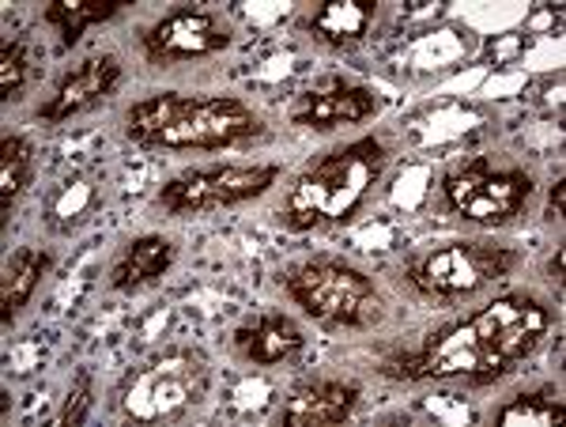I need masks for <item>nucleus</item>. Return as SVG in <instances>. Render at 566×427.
<instances>
[{
    "label": "nucleus",
    "instance_id": "1",
    "mask_svg": "<svg viewBox=\"0 0 566 427\" xmlns=\"http://www.w3.org/2000/svg\"><path fill=\"white\" fill-rule=\"evenodd\" d=\"M552 333V314L528 295H502L469 322L431 333L416 352L386 363L400 378H464L472 386L495 383L525 363Z\"/></svg>",
    "mask_w": 566,
    "mask_h": 427
},
{
    "label": "nucleus",
    "instance_id": "2",
    "mask_svg": "<svg viewBox=\"0 0 566 427\" xmlns=\"http://www.w3.org/2000/svg\"><path fill=\"white\" fill-rule=\"evenodd\" d=\"M381 170H386V144L374 136L325 152L291 181L287 201H283V223L295 231H314V227L355 220L370 189L378 186Z\"/></svg>",
    "mask_w": 566,
    "mask_h": 427
},
{
    "label": "nucleus",
    "instance_id": "3",
    "mask_svg": "<svg viewBox=\"0 0 566 427\" xmlns=\"http://www.w3.org/2000/svg\"><path fill=\"white\" fill-rule=\"evenodd\" d=\"M212 367L197 348H159L140 360L117 386V408L125 420L136 424H167L186 416L205 402Z\"/></svg>",
    "mask_w": 566,
    "mask_h": 427
},
{
    "label": "nucleus",
    "instance_id": "4",
    "mask_svg": "<svg viewBox=\"0 0 566 427\" xmlns=\"http://www.w3.org/2000/svg\"><path fill=\"white\" fill-rule=\"evenodd\" d=\"M280 284L317 322L363 330L378 317V292H374L370 277L340 265V261H306V265L283 272Z\"/></svg>",
    "mask_w": 566,
    "mask_h": 427
},
{
    "label": "nucleus",
    "instance_id": "5",
    "mask_svg": "<svg viewBox=\"0 0 566 427\" xmlns=\"http://www.w3.org/2000/svg\"><path fill=\"white\" fill-rule=\"evenodd\" d=\"M528 197L533 178L522 167H491L488 159H472L442 178V208L464 223L502 227L522 212Z\"/></svg>",
    "mask_w": 566,
    "mask_h": 427
},
{
    "label": "nucleus",
    "instance_id": "6",
    "mask_svg": "<svg viewBox=\"0 0 566 427\" xmlns=\"http://www.w3.org/2000/svg\"><path fill=\"white\" fill-rule=\"evenodd\" d=\"M517 265L514 250L480 247V242H450L442 250H431L408 265V280L431 299H464L480 288L495 284Z\"/></svg>",
    "mask_w": 566,
    "mask_h": 427
},
{
    "label": "nucleus",
    "instance_id": "7",
    "mask_svg": "<svg viewBox=\"0 0 566 427\" xmlns=\"http://www.w3.org/2000/svg\"><path fill=\"white\" fill-rule=\"evenodd\" d=\"M280 178V167L261 163V167H200L186 175L170 178L159 194V208L170 216H193V212H216V208H231L253 197L269 194V186Z\"/></svg>",
    "mask_w": 566,
    "mask_h": 427
},
{
    "label": "nucleus",
    "instance_id": "8",
    "mask_svg": "<svg viewBox=\"0 0 566 427\" xmlns=\"http://www.w3.org/2000/svg\"><path fill=\"white\" fill-rule=\"evenodd\" d=\"M261 133V117L242 98H189L178 122L155 136L151 148H231Z\"/></svg>",
    "mask_w": 566,
    "mask_h": 427
},
{
    "label": "nucleus",
    "instance_id": "9",
    "mask_svg": "<svg viewBox=\"0 0 566 427\" xmlns=\"http://www.w3.org/2000/svg\"><path fill=\"white\" fill-rule=\"evenodd\" d=\"M231 45V27L205 8H181L167 20L144 31V53L155 65H178V61H200Z\"/></svg>",
    "mask_w": 566,
    "mask_h": 427
},
{
    "label": "nucleus",
    "instance_id": "10",
    "mask_svg": "<svg viewBox=\"0 0 566 427\" xmlns=\"http://www.w3.org/2000/svg\"><path fill=\"white\" fill-rule=\"evenodd\" d=\"M378 95L370 87L359 84H344V80H322L310 91L295 98L291 106V122L306 125V129L328 133L336 125H355V122H367V117L378 114Z\"/></svg>",
    "mask_w": 566,
    "mask_h": 427
},
{
    "label": "nucleus",
    "instance_id": "11",
    "mask_svg": "<svg viewBox=\"0 0 566 427\" xmlns=\"http://www.w3.org/2000/svg\"><path fill=\"white\" fill-rule=\"evenodd\" d=\"M122 84V65H117V58H87L80 69H72L61 76V84L53 87V95L45 98L39 106V117L50 125L57 122H69V117L91 111V106H98L103 98Z\"/></svg>",
    "mask_w": 566,
    "mask_h": 427
},
{
    "label": "nucleus",
    "instance_id": "12",
    "mask_svg": "<svg viewBox=\"0 0 566 427\" xmlns=\"http://www.w3.org/2000/svg\"><path fill=\"white\" fill-rule=\"evenodd\" d=\"M359 405V386L355 383H328V378H317V383L298 386L295 394L283 405V424L295 427H325V424H340L348 420Z\"/></svg>",
    "mask_w": 566,
    "mask_h": 427
},
{
    "label": "nucleus",
    "instance_id": "13",
    "mask_svg": "<svg viewBox=\"0 0 566 427\" xmlns=\"http://www.w3.org/2000/svg\"><path fill=\"white\" fill-rule=\"evenodd\" d=\"M303 330L298 322H291L287 314H261L258 322L242 325L234 333V348L245 363H258V367H276V363H287L303 352Z\"/></svg>",
    "mask_w": 566,
    "mask_h": 427
},
{
    "label": "nucleus",
    "instance_id": "14",
    "mask_svg": "<svg viewBox=\"0 0 566 427\" xmlns=\"http://www.w3.org/2000/svg\"><path fill=\"white\" fill-rule=\"evenodd\" d=\"M175 261V247L159 235H144V239H133L129 247L122 250V258L109 269V288L117 292H140V288L155 284L163 272Z\"/></svg>",
    "mask_w": 566,
    "mask_h": 427
},
{
    "label": "nucleus",
    "instance_id": "15",
    "mask_svg": "<svg viewBox=\"0 0 566 427\" xmlns=\"http://www.w3.org/2000/svg\"><path fill=\"white\" fill-rule=\"evenodd\" d=\"M374 15H378V4H370V0H328L310 15L306 27L325 45H355L367 39Z\"/></svg>",
    "mask_w": 566,
    "mask_h": 427
},
{
    "label": "nucleus",
    "instance_id": "16",
    "mask_svg": "<svg viewBox=\"0 0 566 427\" xmlns=\"http://www.w3.org/2000/svg\"><path fill=\"white\" fill-rule=\"evenodd\" d=\"M45 272H50V253L39 247H23L8 258L4 280H0V317H4V322H12V317L31 303L34 288L42 284Z\"/></svg>",
    "mask_w": 566,
    "mask_h": 427
},
{
    "label": "nucleus",
    "instance_id": "17",
    "mask_svg": "<svg viewBox=\"0 0 566 427\" xmlns=\"http://www.w3.org/2000/svg\"><path fill=\"white\" fill-rule=\"evenodd\" d=\"M122 12V0H53L45 8V23L57 27L61 42L72 45L80 42V34L87 31L91 23H106Z\"/></svg>",
    "mask_w": 566,
    "mask_h": 427
},
{
    "label": "nucleus",
    "instance_id": "18",
    "mask_svg": "<svg viewBox=\"0 0 566 427\" xmlns=\"http://www.w3.org/2000/svg\"><path fill=\"white\" fill-rule=\"evenodd\" d=\"M34 175V148L27 136H4L0 140V212H12L20 194L31 186Z\"/></svg>",
    "mask_w": 566,
    "mask_h": 427
},
{
    "label": "nucleus",
    "instance_id": "19",
    "mask_svg": "<svg viewBox=\"0 0 566 427\" xmlns=\"http://www.w3.org/2000/svg\"><path fill=\"white\" fill-rule=\"evenodd\" d=\"M186 103H189V95H178V91H163V95H155V98H144V103H136L133 111L125 114V133H129L136 144H151L167 125L178 122Z\"/></svg>",
    "mask_w": 566,
    "mask_h": 427
},
{
    "label": "nucleus",
    "instance_id": "20",
    "mask_svg": "<svg viewBox=\"0 0 566 427\" xmlns=\"http://www.w3.org/2000/svg\"><path fill=\"white\" fill-rule=\"evenodd\" d=\"M563 416H566V408L559 397H555L552 389H541V394L514 397L495 420L502 427H552V424H559Z\"/></svg>",
    "mask_w": 566,
    "mask_h": 427
},
{
    "label": "nucleus",
    "instance_id": "21",
    "mask_svg": "<svg viewBox=\"0 0 566 427\" xmlns=\"http://www.w3.org/2000/svg\"><path fill=\"white\" fill-rule=\"evenodd\" d=\"M27 84V45L15 39V42H4L0 45V98H15Z\"/></svg>",
    "mask_w": 566,
    "mask_h": 427
},
{
    "label": "nucleus",
    "instance_id": "22",
    "mask_svg": "<svg viewBox=\"0 0 566 427\" xmlns=\"http://www.w3.org/2000/svg\"><path fill=\"white\" fill-rule=\"evenodd\" d=\"M91 394H95V378H91L87 367H80L76 371V383H72V389H69V402H65V408H61L57 420L65 424V427L84 424L87 413H91V402H95Z\"/></svg>",
    "mask_w": 566,
    "mask_h": 427
},
{
    "label": "nucleus",
    "instance_id": "23",
    "mask_svg": "<svg viewBox=\"0 0 566 427\" xmlns=\"http://www.w3.org/2000/svg\"><path fill=\"white\" fill-rule=\"evenodd\" d=\"M559 212H563V181H555L552 201H547V216H559Z\"/></svg>",
    "mask_w": 566,
    "mask_h": 427
}]
</instances>
